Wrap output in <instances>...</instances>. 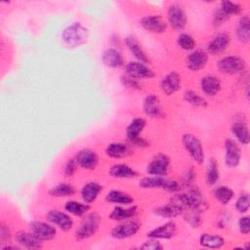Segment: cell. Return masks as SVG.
I'll use <instances>...</instances> for the list:
<instances>
[{
	"instance_id": "cell-41",
	"label": "cell",
	"mask_w": 250,
	"mask_h": 250,
	"mask_svg": "<svg viewBox=\"0 0 250 250\" xmlns=\"http://www.w3.org/2000/svg\"><path fill=\"white\" fill-rule=\"evenodd\" d=\"M196 180V172L193 167H188L181 176L179 183L182 188H188L193 186Z\"/></svg>"
},
{
	"instance_id": "cell-14",
	"label": "cell",
	"mask_w": 250,
	"mask_h": 250,
	"mask_svg": "<svg viewBox=\"0 0 250 250\" xmlns=\"http://www.w3.org/2000/svg\"><path fill=\"white\" fill-rule=\"evenodd\" d=\"M230 132L236 139L237 143L243 146H247L249 144V141H250L249 128H248V123L244 114H242V116L240 117H235L234 121L231 123Z\"/></svg>"
},
{
	"instance_id": "cell-39",
	"label": "cell",
	"mask_w": 250,
	"mask_h": 250,
	"mask_svg": "<svg viewBox=\"0 0 250 250\" xmlns=\"http://www.w3.org/2000/svg\"><path fill=\"white\" fill-rule=\"evenodd\" d=\"M206 183L209 186H214L220 179V171L218 167V163L215 158H210L206 168V175H205Z\"/></svg>"
},
{
	"instance_id": "cell-24",
	"label": "cell",
	"mask_w": 250,
	"mask_h": 250,
	"mask_svg": "<svg viewBox=\"0 0 250 250\" xmlns=\"http://www.w3.org/2000/svg\"><path fill=\"white\" fill-rule=\"evenodd\" d=\"M102 62L110 68H118L125 64L124 58L116 48H107L102 55Z\"/></svg>"
},
{
	"instance_id": "cell-16",
	"label": "cell",
	"mask_w": 250,
	"mask_h": 250,
	"mask_svg": "<svg viewBox=\"0 0 250 250\" xmlns=\"http://www.w3.org/2000/svg\"><path fill=\"white\" fill-rule=\"evenodd\" d=\"M46 219L49 223L59 228L62 231H68L73 227L72 218L64 212H62L57 209L49 210L46 214Z\"/></svg>"
},
{
	"instance_id": "cell-6",
	"label": "cell",
	"mask_w": 250,
	"mask_h": 250,
	"mask_svg": "<svg viewBox=\"0 0 250 250\" xmlns=\"http://www.w3.org/2000/svg\"><path fill=\"white\" fill-rule=\"evenodd\" d=\"M216 65L221 73L228 75L242 73L247 67L246 62L238 56H226L220 59Z\"/></svg>"
},
{
	"instance_id": "cell-5",
	"label": "cell",
	"mask_w": 250,
	"mask_h": 250,
	"mask_svg": "<svg viewBox=\"0 0 250 250\" xmlns=\"http://www.w3.org/2000/svg\"><path fill=\"white\" fill-rule=\"evenodd\" d=\"M182 144L190 158L198 165H201L205 158V152L201 141L193 134L185 133L182 136Z\"/></svg>"
},
{
	"instance_id": "cell-45",
	"label": "cell",
	"mask_w": 250,
	"mask_h": 250,
	"mask_svg": "<svg viewBox=\"0 0 250 250\" xmlns=\"http://www.w3.org/2000/svg\"><path fill=\"white\" fill-rule=\"evenodd\" d=\"M230 18L220 8L218 7L214 14H213V18H212V25L214 28H218L220 26H222L223 24H225Z\"/></svg>"
},
{
	"instance_id": "cell-4",
	"label": "cell",
	"mask_w": 250,
	"mask_h": 250,
	"mask_svg": "<svg viewBox=\"0 0 250 250\" xmlns=\"http://www.w3.org/2000/svg\"><path fill=\"white\" fill-rule=\"evenodd\" d=\"M62 38L68 46L78 47L88 41L89 31L81 22H73L62 30Z\"/></svg>"
},
{
	"instance_id": "cell-38",
	"label": "cell",
	"mask_w": 250,
	"mask_h": 250,
	"mask_svg": "<svg viewBox=\"0 0 250 250\" xmlns=\"http://www.w3.org/2000/svg\"><path fill=\"white\" fill-rule=\"evenodd\" d=\"M183 99L185 102L192 106L206 107L208 105L206 99L193 90H186L183 94Z\"/></svg>"
},
{
	"instance_id": "cell-13",
	"label": "cell",
	"mask_w": 250,
	"mask_h": 250,
	"mask_svg": "<svg viewBox=\"0 0 250 250\" xmlns=\"http://www.w3.org/2000/svg\"><path fill=\"white\" fill-rule=\"evenodd\" d=\"M143 110L146 116L153 119H159L165 116L159 98L153 94H148L145 97L143 101Z\"/></svg>"
},
{
	"instance_id": "cell-32",
	"label": "cell",
	"mask_w": 250,
	"mask_h": 250,
	"mask_svg": "<svg viewBox=\"0 0 250 250\" xmlns=\"http://www.w3.org/2000/svg\"><path fill=\"white\" fill-rule=\"evenodd\" d=\"M146 125V121L142 118V117H137V118H134L129 124L128 126L126 127V137H127V140L130 142V143H133L135 140L139 139L141 136V133L143 132V130L145 129Z\"/></svg>"
},
{
	"instance_id": "cell-7",
	"label": "cell",
	"mask_w": 250,
	"mask_h": 250,
	"mask_svg": "<svg viewBox=\"0 0 250 250\" xmlns=\"http://www.w3.org/2000/svg\"><path fill=\"white\" fill-rule=\"evenodd\" d=\"M166 18L167 24L176 31H182L187 25L188 18L186 11L179 3H171L168 6Z\"/></svg>"
},
{
	"instance_id": "cell-12",
	"label": "cell",
	"mask_w": 250,
	"mask_h": 250,
	"mask_svg": "<svg viewBox=\"0 0 250 250\" xmlns=\"http://www.w3.org/2000/svg\"><path fill=\"white\" fill-rule=\"evenodd\" d=\"M140 25L152 33H164L167 30V21L160 15H146L140 20Z\"/></svg>"
},
{
	"instance_id": "cell-15",
	"label": "cell",
	"mask_w": 250,
	"mask_h": 250,
	"mask_svg": "<svg viewBox=\"0 0 250 250\" xmlns=\"http://www.w3.org/2000/svg\"><path fill=\"white\" fill-rule=\"evenodd\" d=\"M125 73L138 80L151 79L155 76V72L146 63L140 62H129L125 64Z\"/></svg>"
},
{
	"instance_id": "cell-25",
	"label": "cell",
	"mask_w": 250,
	"mask_h": 250,
	"mask_svg": "<svg viewBox=\"0 0 250 250\" xmlns=\"http://www.w3.org/2000/svg\"><path fill=\"white\" fill-rule=\"evenodd\" d=\"M139 213V208L136 205H132L129 207H123L122 205H116L110 214L108 215L109 219L116 222H123L129 219L135 218Z\"/></svg>"
},
{
	"instance_id": "cell-19",
	"label": "cell",
	"mask_w": 250,
	"mask_h": 250,
	"mask_svg": "<svg viewBox=\"0 0 250 250\" xmlns=\"http://www.w3.org/2000/svg\"><path fill=\"white\" fill-rule=\"evenodd\" d=\"M181 86H182L181 75L175 70L167 73L160 81V89L167 96H171L177 93L181 89Z\"/></svg>"
},
{
	"instance_id": "cell-33",
	"label": "cell",
	"mask_w": 250,
	"mask_h": 250,
	"mask_svg": "<svg viewBox=\"0 0 250 250\" xmlns=\"http://www.w3.org/2000/svg\"><path fill=\"white\" fill-rule=\"evenodd\" d=\"M105 200L107 202L115 204V205L129 206L134 202V197L127 192L113 189L106 193Z\"/></svg>"
},
{
	"instance_id": "cell-9",
	"label": "cell",
	"mask_w": 250,
	"mask_h": 250,
	"mask_svg": "<svg viewBox=\"0 0 250 250\" xmlns=\"http://www.w3.org/2000/svg\"><path fill=\"white\" fill-rule=\"evenodd\" d=\"M170 157L165 153H156L152 156L146 166V172L149 176L165 177L170 167Z\"/></svg>"
},
{
	"instance_id": "cell-10",
	"label": "cell",
	"mask_w": 250,
	"mask_h": 250,
	"mask_svg": "<svg viewBox=\"0 0 250 250\" xmlns=\"http://www.w3.org/2000/svg\"><path fill=\"white\" fill-rule=\"evenodd\" d=\"M29 230L40 240L49 241L56 237L57 229L49 222L31 221L28 224Z\"/></svg>"
},
{
	"instance_id": "cell-20",
	"label": "cell",
	"mask_w": 250,
	"mask_h": 250,
	"mask_svg": "<svg viewBox=\"0 0 250 250\" xmlns=\"http://www.w3.org/2000/svg\"><path fill=\"white\" fill-rule=\"evenodd\" d=\"M230 43V36L227 32H220L216 34L207 44V53L213 56L222 54L228 49Z\"/></svg>"
},
{
	"instance_id": "cell-2",
	"label": "cell",
	"mask_w": 250,
	"mask_h": 250,
	"mask_svg": "<svg viewBox=\"0 0 250 250\" xmlns=\"http://www.w3.org/2000/svg\"><path fill=\"white\" fill-rule=\"evenodd\" d=\"M101 222L102 219L96 212H91L84 215L79 226L75 229V239L77 241H83L95 235L100 229Z\"/></svg>"
},
{
	"instance_id": "cell-31",
	"label": "cell",
	"mask_w": 250,
	"mask_h": 250,
	"mask_svg": "<svg viewBox=\"0 0 250 250\" xmlns=\"http://www.w3.org/2000/svg\"><path fill=\"white\" fill-rule=\"evenodd\" d=\"M108 174L111 177L117 179H133L139 175V173L134 168L125 163H118L111 166L108 170Z\"/></svg>"
},
{
	"instance_id": "cell-34",
	"label": "cell",
	"mask_w": 250,
	"mask_h": 250,
	"mask_svg": "<svg viewBox=\"0 0 250 250\" xmlns=\"http://www.w3.org/2000/svg\"><path fill=\"white\" fill-rule=\"evenodd\" d=\"M225 238L221 235H215L210 233H202L199 237V244L204 248L217 249L222 248L225 245Z\"/></svg>"
},
{
	"instance_id": "cell-1",
	"label": "cell",
	"mask_w": 250,
	"mask_h": 250,
	"mask_svg": "<svg viewBox=\"0 0 250 250\" xmlns=\"http://www.w3.org/2000/svg\"><path fill=\"white\" fill-rule=\"evenodd\" d=\"M170 201L178 203L185 210H195L203 213L208 210L209 203L204 194L196 187H190L185 192H176Z\"/></svg>"
},
{
	"instance_id": "cell-8",
	"label": "cell",
	"mask_w": 250,
	"mask_h": 250,
	"mask_svg": "<svg viewBox=\"0 0 250 250\" xmlns=\"http://www.w3.org/2000/svg\"><path fill=\"white\" fill-rule=\"evenodd\" d=\"M140 229H141L140 221L133 218V219L120 222V224H118L111 229L110 235L113 238L118 240L127 239L137 234Z\"/></svg>"
},
{
	"instance_id": "cell-44",
	"label": "cell",
	"mask_w": 250,
	"mask_h": 250,
	"mask_svg": "<svg viewBox=\"0 0 250 250\" xmlns=\"http://www.w3.org/2000/svg\"><path fill=\"white\" fill-rule=\"evenodd\" d=\"M250 206V197L247 191H243L239 194L235 201V209L237 212L241 214H245L248 212Z\"/></svg>"
},
{
	"instance_id": "cell-46",
	"label": "cell",
	"mask_w": 250,
	"mask_h": 250,
	"mask_svg": "<svg viewBox=\"0 0 250 250\" xmlns=\"http://www.w3.org/2000/svg\"><path fill=\"white\" fill-rule=\"evenodd\" d=\"M120 80H121L122 85L127 88H130L132 90H141L142 89V84H141L140 80L133 78L127 74L121 76Z\"/></svg>"
},
{
	"instance_id": "cell-37",
	"label": "cell",
	"mask_w": 250,
	"mask_h": 250,
	"mask_svg": "<svg viewBox=\"0 0 250 250\" xmlns=\"http://www.w3.org/2000/svg\"><path fill=\"white\" fill-rule=\"evenodd\" d=\"M213 195L219 203L222 205H228L233 198L234 192L228 186H219L214 189Z\"/></svg>"
},
{
	"instance_id": "cell-49",
	"label": "cell",
	"mask_w": 250,
	"mask_h": 250,
	"mask_svg": "<svg viewBox=\"0 0 250 250\" xmlns=\"http://www.w3.org/2000/svg\"><path fill=\"white\" fill-rule=\"evenodd\" d=\"M140 248L148 249V250H161V249H163V245L158 241V239L148 237V240L145 241L140 246Z\"/></svg>"
},
{
	"instance_id": "cell-17",
	"label": "cell",
	"mask_w": 250,
	"mask_h": 250,
	"mask_svg": "<svg viewBox=\"0 0 250 250\" xmlns=\"http://www.w3.org/2000/svg\"><path fill=\"white\" fill-rule=\"evenodd\" d=\"M78 166L86 170H94L99 165V155L91 148H82L74 156Z\"/></svg>"
},
{
	"instance_id": "cell-42",
	"label": "cell",
	"mask_w": 250,
	"mask_h": 250,
	"mask_svg": "<svg viewBox=\"0 0 250 250\" xmlns=\"http://www.w3.org/2000/svg\"><path fill=\"white\" fill-rule=\"evenodd\" d=\"M184 220L186 223H188L191 228H199V226L202 223L201 219V213L195 210H185L183 213Z\"/></svg>"
},
{
	"instance_id": "cell-3",
	"label": "cell",
	"mask_w": 250,
	"mask_h": 250,
	"mask_svg": "<svg viewBox=\"0 0 250 250\" xmlns=\"http://www.w3.org/2000/svg\"><path fill=\"white\" fill-rule=\"evenodd\" d=\"M139 186L140 188L145 189L160 188L172 193L179 192L182 189V187L179 181L167 179L165 177H160V176L144 177L139 181Z\"/></svg>"
},
{
	"instance_id": "cell-26",
	"label": "cell",
	"mask_w": 250,
	"mask_h": 250,
	"mask_svg": "<svg viewBox=\"0 0 250 250\" xmlns=\"http://www.w3.org/2000/svg\"><path fill=\"white\" fill-rule=\"evenodd\" d=\"M221 88L222 83L215 75H205L200 80V89L207 96H216L221 91Z\"/></svg>"
},
{
	"instance_id": "cell-35",
	"label": "cell",
	"mask_w": 250,
	"mask_h": 250,
	"mask_svg": "<svg viewBox=\"0 0 250 250\" xmlns=\"http://www.w3.org/2000/svg\"><path fill=\"white\" fill-rule=\"evenodd\" d=\"M48 192L53 197H69L76 193V188L71 184L61 183L51 188Z\"/></svg>"
},
{
	"instance_id": "cell-48",
	"label": "cell",
	"mask_w": 250,
	"mask_h": 250,
	"mask_svg": "<svg viewBox=\"0 0 250 250\" xmlns=\"http://www.w3.org/2000/svg\"><path fill=\"white\" fill-rule=\"evenodd\" d=\"M12 237V232L10 228L4 223L1 222L0 224V242H1V246L6 245L7 243L10 242Z\"/></svg>"
},
{
	"instance_id": "cell-50",
	"label": "cell",
	"mask_w": 250,
	"mask_h": 250,
	"mask_svg": "<svg viewBox=\"0 0 250 250\" xmlns=\"http://www.w3.org/2000/svg\"><path fill=\"white\" fill-rule=\"evenodd\" d=\"M249 216H242L238 220V229L242 234H248L250 232V220Z\"/></svg>"
},
{
	"instance_id": "cell-47",
	"label": "cell",
	"mask_w": 250,
	"mask_h": 250,
	"mask_svg": "<svg viewBox=\"0 0 250 250\" xmlns=\"http://www.w3.org/2000/svg\"><path fill=\"white\" fill-rule=\"evenodd\" d=\"M78 163L75 160V158H70L68 159L64 165H63V169H62V173L65 177H72L73 175H75L77 169H78Z\"/></svg>"
},
{
	"instance_id": "cell-28",
	"label": "cell",
	"mask_w": 250,
	"mask_h": 250,
	"mask_svg": "<svg viewBox=\"0 0 250 250\" xmlns=\"http://www.w3.org/2000/svg\"><path fill=\"white\" fill-rule=\"evenodd\" d=\"M132 152V147L125 143H111L105 147V154L113 159L128 157Z\"/></svg>"
},
{
	"instance_id": "cell-30",
	"label": "cell",
	"mask_w": 250,
	"mask_h": 250,
	"mask_svg": "<svg viewBox=\"0 0 250 250\" xmlns=\"http://www.w3.org/2000/svg\"><path fill=\"white\" fill-rule=\"evenodd\" d=\"M235 36L239 42L242 44H248L250 41V19L248 15H242L240 16L236 30H235Z\"/></svg>"
},
{
	"instance_id": "cell-11",
	"label": "cell",
	"mask_w": 250,
	"mask_h": 250,
	"mask_svg": "<svg viewBox=\"0 0 250 250\" xmlns=\"http://www.w3.org/2000/svg\"><path fill=\"white\" fill-rule=\"evenodd\" d=\"M225 147V164L229 168H235L239 165L241 160V150L239 145L233 139H226L224 143Z\"/></svg>"
},
{
	"instance_id": "cell-36",
	"label": "cell",
	"mask_w": 250,
	"mask_h": 250,
	"mask_svg": "<svg viewBox=\"0 0 250 250\" xmlns=\"http://www.w3.org/2000/svg\"><path fill=\"white\" fill-rule=\"evenodd\" d=\"M64 209L67 213L72 214L76 217H83L90 210V204H87L85 202H78L75 200H69L65 202Z\"/></svg>"
},
{
	"instance_id": "cell-29",
	"label": "cell",
	"mask_w": 250,
	"mask_h": 250,
	"mask_svg": "<svg viewBox=\"0 0 250 250\" xmlns=\"http://www.w3.org/2000/svg\"><path fill=\"white\" fill-rule=\"evenodd\" d=\"M184 211H185L184 207H182L181 205L173 201H170L167 204L158 206L153 210L154 214H156L157 216H160L162 218H168V219L179 217L183 215Z\"/></svg>"
},
{
	"instance_id": "cell-18",
	"label": "cell",
	"mask_w": 250,
	"mask_h": 250,
	"mask_svg": "<svg viewBox=\"0 0 250 250\" xmlns=\"http://www.w3.org/2000/svg\"><path fill=\"white\" fill-rule=\"evenodd\" d=\"M209 60V54L201 49L192 50L186 58L187 67L191 71H199L203 69Z\"/></svg>"
},
{
	"instance_id": "cell-27",
	"label": "cell",
	"mask_w": 250,
	"mask_h": 250,
	"mask_svg": "<svg viewBox=\"0 0 250 250\" xmlns=\"http://www.w3.org/2000/svg\"><path fill=\"white\" fill-rule=\"evenodd\" d=\"M102 190L103 186L101 184L97 182H88L82 187L80 190V196L83 202L91 204L98 198Z\"/></svg>"
},
{
	"instance_id": "cell-43",
	"label": "cell",
	"mask_w": 250,
	"mask_h": 250,
	"mask_svg": "<svg viewBox=\"0 0 250 250\" xmlns=\"http://www.w3.org/2000/svg\"><path fill=\"white\" fill-rule=\"evenodd\" d=\"M177 44L185 51H192L196 46L194 38L188 33H180V35L177 37Z\"/></svg>"
},
{
	"instance_id": "cell-22",
	"label": "cell",
	"mask_w": 250,
	"mask_h": 250,
	"mask_svg": "<svg viewBox=\"0 0 250 250\" xmlns=\"http://www.w3.org/2000/svg\"><path fill=\"white\" fill-rule=\"evenodd\" d=\"M15 240L21 246L27 249H40L43 247L42 240L37 238L30 230H19L15 233Z\"/></svg>"
},
{
	"instance_id": "cell-40",
	"label": "cell",
	"mask_w": 250,
	"mask_h": 250,
	"mask_svg": "<svg viewBox=\"0 0 250 250\" xmlns=\"http://www.w3.org/2000/svg\"><path fill=\"white\" fill-rule=\"evenodd\" d=\"M219 7L229 17L231 18L232 16H237L240 15L242 13V6L239 3L236 2H232V1H228V0H224L220 2Z\"/></svg>"
},
{
	"instance_id": "cell-21",
	"label": "cell",
	"mask_w": 250,
	"mask_h": 250,
	"mask_svg": "<svg viewBox=\"0 0 250 250\" xmlns=\"http://www.w3.org/2000/svg\"><path fill=\"white\" fill-rule=\"evenodd\" d=\"M177 230V224L171 220L148 231L146 236L155 239H171L176 235Z\"/></svg>"
},
{
	"instance_id": "cell-23",
	"label": "cell",
	"mask_w": 250,
	"mask_h": 250,
	"mask_svg": "<svg viewBox=\"0 0 250 250\" xmlns=\"http://www.w3.org/2000/svg\"><path fill=\"white\" fill-rule=\"evenodd\" d=\"M124 43L126 45V47L128 48V50L130 51V53L132 54V56L137 60V62L146 63V64L150 63V61H149L147 55L146 54V52L144 51V49L142 48L141 44L139 43V41L137 40V38L135 36H133V35L126 36L124 38Z\"/></svg>"
}]
</instances>
